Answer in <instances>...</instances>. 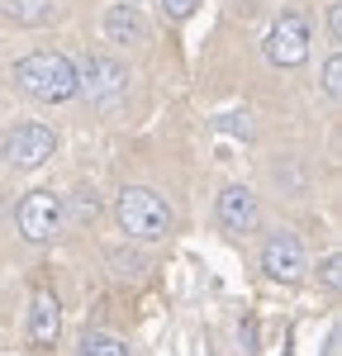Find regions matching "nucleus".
I'll return each instance as SVG.
<instances>
[{"mask_svg": "<svg viewBox=\"0 0 342 356\" xmlns=\"http://www.w3.org/2000/svg\"><path fill=\"white\" fill-rule=\"evenodd\" d=\"M10 81L24 90L28 100H38V105H62V100H72L76 95V62L67 53H28L15 62V72H10Z\"/></svg>", "mask_w": 342, "mask_h": 356, "instance_id": "nucleus-1", "label": "nucleus"}, {"mask_svg": "<svg viewBox=\"0 0 342 356\" xmlns=\"http://www.w3.org/2000/svg\"><path fill=\"white\" fill-rule=\"evenodd\" d=\"M114 219L133 243H162L171 233V204L147 186H124L114 200Z\"/></svg>", "mask_w": 342, "mask_h": 356, "instance_id": "nucleus-2", "label": "nucleus"}, {"mask_svg": "<svg viewBox=\"0 0 342 356\" xmlns=\"http://www.w3.org/2000/svg\"><path fill=\"white\" fill-rule=\"evenodd\" d=\"M76 90H86V100L100 114H119L124 110V95H129V72L114 57L95 53L76 67Z\"/></svg>", "mask_w": 342, "mask_h": 356, "instance_id": "nucleus-3", "label": "nucleus"}, {"mask_svg": "<svg viewBox=\"0 0 342 356\" xmlns=\"http://www.w3.org/2000/svg\"><path fill=\"white\" fill-rule=\"evenodd\" d=\"M15 223H19V238H24V243H53L57 233H62V223H67V204H62V195H53V191H33L24 204H19Z\"/></svg>", "mask_w": 342, "mask_h": 356, "instance_id": "nucleus-4", "label": "nucleus"}, {"mask_svg": "<svg viewBox=\"0 0 342 356\" xmlns=\"http://www.w3.org/2000/svg\"><path fill=\"white\" fill-rule=\"evenodd\" d=\"M53 152H57V138L48 124H24L0 143V162L15 166V171H38Z\"/></svg>", "mask_w": 342, "mask_h": 356, "instance_id": "nucleus-5", "label": "nucleus"}, {"mask_svg": "<svg viewBox=\"0 0 342 356\" xmlns=\"http://www.w3.org/2000/svg\"><path fill=\"white\" fill-rule=\"evenodd\" d=\"M261 271L271 275V280H281V285H295L300 275L309 271V257H304V243L290 233V228H276L266 247H261Z\"/></svg>", "mask_w": 342, "mask_h": 356, "instance_id": "nucleus-6", "label": "nucleus"}, {"mask_svg": "<svg viewBox=\"0 0 342 356\" xmlns=\"http://www.w3.org/2000/svg\"><path fill=\"white\" fill-rule=\"evenodd\" d=\"M309 57V24L300 15H281L266 33V62L271 67H300Z\"/></svg>", "mask_w": 342, "mask_h": 356, "instance_id": "nucleus-7", "label": "nucleus"}, {"mask_svg": "<svg viewBox=\"0 0 342 356\" xmlns=\"http://www.w3.org/2000/svg\"><path fill=\"white\" fill-rule=\"evenodd\" d=\"M100 33H105V43H119V48H142L152 38V24H147V15H142L138 5L124 0V5H110L105 10Z\"/></svg>", "mask_w": 342, "mask_h": 356, "instance_id": "nucleus-8", "label": "nucleus"}, {"mask_svg": "<svg viewBox=\"0 0 342 356\" xmlns=\"http://www.w3.org/2000/svg\"><path fill=\"white\" fill-rule=\"evenodd\" d=\"M219 223H224V233H238V238L256 233V223H261L256 195L247 191V186H228V191L219 195Z\"/></svg>", "mask_w": 342, "mask_h": 356, "instance_id": "nucleus-9", "label": "nucleus"}, {"mask_svg": "<svg viewBox=\"0 0 342 356\" xmlns=\"http://www.w3.org/2000/svg\"><path fill=\"white\" fill-rule=\"evenodd\" d=\"M57 332H62V309H57L53 290H38L33 304H28V337H33L38 347H53Z\"/></svg>", "mask_w": 342, "mask_h": 356, "instance_id": "nucleus-10", "label": "nucleus"}, {"mask_svg": "<svg viewBox=\"0 0 342 356\" xmlns=\"http://www.w3.org/2000/svg\"><path fill=\"white\" fill-rule=\"evenodd\" d=\"M5 15L15 24H28V29H43L57 19V0H5Z\"/></svg>", "mask_w": 342, "mask_h": 356, "instance_id": "nucleus-11", "label": "nucleus"}, {"mask_svg": "<svg viewBox=\"0 0 342 356\" xmlns=\"http://www.w3.org/2000/svg\"><path fill=\"white\" fill-rule=\"evenodd\" d=\"M271 181H276L290 200H304V195H309V171L295 162V157H281V162L271 166Z\"/></svg>", "mask_w": 342, "mask_h": 356, "instance_id": "nucleus-12", "label": "nucleus"}, {"mask_svg": "<svg viewBox=\"0 0 342 356\" xmlns=\"http://www.w3.org/2000/svg\"><path fill=\"white\" fill-rule=\"evenodd\" d=\"M81 356H129V347H124L119 337H110V332H86Z\"/></svg>", "mask_w": 342, "mask_h": 356, "instance_id": "nucleus-13", "label": "nucleus"}, {"mask_svg": "<svg viewBox=\"0 0 342 356\" xmlns=\"http://www.w3.org/2000/svg\"><path fill=\"white\" fill-rule=\"evenodd\" d=\"M100 214V200H95V191H76L72 195V214H67V223H86V219H95Z\"/></svg>", "mask_w": 342, "mask_h": 356, "instance_id": "nucleus-14", "label": "nucleus"}, {"mask_svg": "<svg viewBox=\"0 0 342 356\" xmlns=\"http://www.w3.org/2000/svg\"><path fill=\"white\" fill-rule=\"evenodd\" d=\"M110 266H114V275L133 280V275H142V257L138 252H110Z\"/></svg>", "mask_w": 342, "mask_h": 356, "instance_id": "nucleus-15", "label": "nucleus"}, {"mask_svg": "<svg viewBox=\"0 0 342 356\" xmlns=\"http://www.w3.org/2000/svg\"><path fill=\"white\" fill-rule=\"evenodd\" d=\"M323 95H328V100L342 95V57L338 53L328 57V67H323Z\"/></svg>", "mask_w": 342, "mask_h": 356, "instance_id": "nucleus-16", "label": "nucleus"}, {"mask_svg": "<svg viewBox=\"0 0 342 356\" xmlns=\"http://www.w3.org/2000/svg\"><path fill=\"white\" fill-rule=\"evenodd\" d=\"M219 134H228V138H252V124H247V114H224V119H219Z\"/></svg>", "mask_w": 342, "mask_h": 356, "instance_id": "nucleus-17", "label": "nucleus"}, {"mask_svg": "<svg viewBox=\"0 0 342 356\" xmlns=\"http://www.w3.org/2000/svg\"><path fill=\"white\" fill-rule=\"evenodd\" d=\"M162 5H167V15H171V19H190L200 0H162Z\"/></svg>", "mask_w": 342, "mask_h": 356, "instance_id": "nucleus-18", "label": "nucleus"}, {"mask_svg": "<svg viewBox=\"0 0 342 356\" xmlns=\"http://www.w3.org/2000/svg\"><path fill=\"white\" fill-rule=\"evenodd\" d=\"M338 266H342V261H338V252H333V257L323 261V280H328V290H338V280H342V275H338Z\"/></svg>", "mask_w": 342, "mask_h": 356, "instance_id": "nucleus-19", "label": "nucleus"}, {"mask_svg": "<svg viewBox=\"0 0 342 356\" xmlns=\"http://www.w3.org/2000/svg\"><path fill=\"white\" fill-rule=\"evenodd\" d=\"M328 33H333V43H342V10L333 5V15H328Z\"/></svg>", "mask_w": 342, "mask_h": 356, "instance_id": "nucleus-20", "label": "nucleus"}, {"mask_svg": "<svg viewBox=\"0 0 342 356\" xmlns=\"http://www.w3.org/2000/svg\"><path fill=\"white\" fill-rule=\"evenodd\" d=\"M133 5H142V0H133Z\"/></svg>", "mask_w": 342, "mask_h": 356, "instance_id": "nucleus-21", "label": "nucleus"}]
</instances>
